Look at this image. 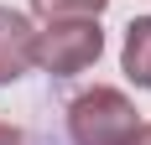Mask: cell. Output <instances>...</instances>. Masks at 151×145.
<instances>
[{"label":"cell","instance_id":"obj_6","mask_svg":"<svg viewBox=\"0 0 151 145\" xmlns=\"http://www.w3.org/2000/svg\"><path fill=\"white\" fill-rule=\"evenodd\" d=\"M0 145H21V135H16V130H0Z\"/></svg>","mask_w":151,"mask_h":145},{"label":"cell","instance_id":"obj_5","mask_svg":"<svg viewBox=\"0 0 151 145\" xmlns=\"http://www.w3.org/2000/svg\"><path fill=\"white\" fill-rule=\"evenodd\" d=\"M42 16H73V21H89V16L104 11V0H31Z\"/></svg>","mask_w":151,"mask_h":145},{"label":"cell","instance_id":"obj_3","mask_svg":"<svg viewBox=\"0 0 151 145\" xmlns=\"http://www.w3.org/2000/svg\"><path fill=\"white\" fill-rule=\"evenodd\" d=\"M26 62H37V36L16 11H0V83L21 78Z\"/></svg>","mask_w":151,"mask_h":145},{"label":"cell","instance_id":"obj_4","mask_svg":"<svg viewBox=\"0 0 151 145\" xmlns=\"http://www.w3.org/2000/svg\"><path fill=\"white\" fill-rule=\"evenodd\" d=\"M125 72H130L141 88H151V16L136 21L130 36H125Z\"/></svg>","mask_w":151,"mask_h":145},{"label":"cell","instance_id":"obj_2","mask_svg":"<svg viewBox=\"0 0 151 145\" xmlns=\"http://www.w3.org/2000/svg\"><path fill=\"white\" fill-rule=\"evenodd\" d=\"M99 57V26L89 21H73V26H58L52 36L37 42V62H47L52 72H78L83 62Z\"/></svg>","mask_w":151,"mask_h":145},{"label":"cell","instance_id":"obj_7","mask_svg":"<svg viewBox=\"0 0 151 145\" xmlns=\"http://www.w3.org/2000/svg\"><path fill=\"white\" fill-rule=\"evenodd\" d=\"M130 145H151V130H136V135H130Z\"/></svg>","mask_w":151,"mask_h":145},{"label":"cell","instance_id":"obj_1","mask_svg":"<svg viewBox=\"0 0 151 145\" xmlns=\"http://www.w3.org/2000/svg\"><path fill=\"white\" fill-rule=\"evenodd\" d=\"M136 135V114H130V104L120 93H83L73 104V140L78 145H130Z\"/></svg>","mask_w":151,"mask_h":145}]
</instances>
